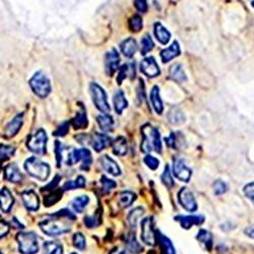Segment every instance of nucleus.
Masks as SVG:
<instances>
[{
	"label": "nucleus",
	"instance_id": "obj_28",
	"mask_svg": "<svg viewBox=\"0 0 254 254\" xmlns=\"http://www.w3.org/2000/svg\"><path fill=\"white\" fill-rule=\"evenodd\" d=\"M97 122L99 127L103 131H111L114 126L113 117L109 114H101L97 117Z\"/></svg>",
	"mask_w": 254,
	"mask_h": 254
},
{
	"label": "nucleus",
	"instance_id": "obj_5",
	"mask_svg": "<svg viewBox=\"0 0 254 254\" xmlns=\"http://www.w3.org/2000/svg\"><path fill=\"white\" fill-rule=\"evenodd\" d=\"M29 84L35 95L40 98H46L51 92L50 81L41 71L36 72L30 79Z\"/></svg>",
	"mask_w": 254,
	"mask_h": 254
},
{
	"label": "nucleus",
	"instance_id": "obj_47",
	"mask_svg": "<svg viewBox=\"0 0 254 254\" xmlns=\"http://www.w3.org/2000/svg\"><path fill=\"white\" fill-rule=\"evenodd\" d=\"M16 149L12 148L10 145H1V162L6 161L11 156L15 154Z\"/></svg>",
	"mask_w": 254,
	"mask_h": 254
},
{
	"label": "nucleus",
	"instance_id": "obj_9",
	"mask_svg": "<svg viewBox=\"0 0 254 254\" xmlns=\"http://www.w3.org/2000/svg\"><path fill=\"white\" fill-rule=\"evenodd\" d=\"M154 224L153 217L145 218L141 222V240L146 245L150 246H154L156 243Z\"/></svg>",
	"mask_w": 254,
	"mask_h": 254
},
{
	"label": "nucleus",
	"instance_id": "obj_45",
	"mask_svg": "<svg viewBox=\"0 0 254 254\" xmlns=\"http://www.w3.org/2000/svg\"><path fill=\"white\" fill-rule=\"evenodd\" d=\"M213 190H215L216 195H222L228 190V186L223 180H217L213 183Z\"/></svg>",
	"mask_w": 254,
	"mask_h": 254
},
{
	"label": "nucleus",
	"instance_id": "obj_31",
	"mask_svg": "<svg viewBox=\"0 0 254 254\" xmlns=\"http://www.w3.org/2000/svg\"><path fill=\"white\" fill-rule=\"evenodd\" d=\"M89 203H90V197L88 195H81L75 197L72 200L71 207L76 212H83Z\"/></svg>",
	"mask_w": 254,
	"mask_h": 254
},
{
	"label": "nucleus",
	"instance_id": "obj_23",
	"mask_svg": "<svg viewBox=\"0 0 254 254\" xmlns=\"http://www.w3.org/2000/svg\"><path fill=\"white\" fill-rule=\"evenodd\" d=\"M113 153L117 156H125L128 152L127 140L123 137L116 138L112 142Z\"/></svg>",
	"mask_w": 254,
	"mask_h": 254
},
{
	"label": "nucleus",
	"instance_id": "obj_25",
	"mask_svg": "<svg viewBox=\"0 0 254 254\" xmlns=\"http://www.w3.org/2000/svg\"><path fill=\"white\" fill-rule=\"evenodd\" d=\"M0 198H1V209L4 212H8L12 206L13 203H15V199H13V196L11 195L10 191L8 190V188L6 187H3L1 189V193H0Z\"/></svg>",
	"mask_w": 254,
	"mask_h": 254
},
{
	"label": "nucleus",
	"instance_id": "obj_22",
	"mask_svg": "<svg viewBox=\"0 0 254 254\" xmlns=\"http://www.w3.org/2000/svg\"><path fill=\"white\" fill-rule=\"evenodd\" d=\"M129 76L131 79L136 76V64H124L119 69V74L117 77V83L120 85L124 78Z\"/></svg>",
	"mask_w": 254,
	"mask_h": 254
},
{
	"label": "nucleus",
	"instance_id": "obj_10",
	"mask_svg": "<svg viewBox=\"0 0 254 254\" xmlns=\"http://www.w3.org/2000/svg\"><path fill=\"white\" fill-rule=\"evenodd\" d=\"M178 200L179 204L187 210L193 212L197 209V204L193 193L187 188V187H183L178 192Z\"/></svg>",
	"mask_w": 254,
	"mask_h": 254
},
{
	"label": "nucleus",
	"instance_id": "obj_54",
	"mask_svg": "<svg viewBox=\"0 0 254 254\" xmlns=\"http://www.w3.org/2000/svg\"><path fill=\"white\" fill-rule=\"evenodd\" d=\"M244 233H245L249 238L254 239V225H251V226H249V227H247V228L244 230Z\"/></svg>",
	"mask_w": 254,
	"mask_h": 254
},
{
	"label": "nucleus",
	"instance_id": "obj_8",
	"mask_svg": "<svg viewBox=\"0 0 254 254\" xmlns=\"http://www.w3.org/2000/svg\"><path fill=\"white\" fill-rule=\"evenodd\" d=\"M90 90H91V93H92V102H93V104H95L97 108L100 111L105 112V113L109 112L110 106L108 104V101H107V95H106L105 91L103 90V88H101L96 83H92L90 86Z\"/></svg>",
	"mask_w": 254,
	"mask_h": 254
},
{
	"label": "nucleus",
	"instance_id": "obj_21",
	"mask_svg": "<svg viewBox=\"0 0 254 254\" xmlns=\"http://www.w3.org/2000/svg\"><path fill=\"white\" fill-rule=\"evenodd\" d=\"M113 103H114V108H115V111L117 114H121L123 112V110L128 106V102L122 91H117L114 93Z\"/></svg>",
	"mask_w": 254,
	"mask_h": 254
},
{
	"label": "nucleus",
	"instance_id": "obj_32",
	"mask_svg": "<svg viewBox=\"0 0 254 254\" xmlns=\"http://www.w3.org/2000/svg\"><path fill=\"white\" fill-rule=\"evenodd\" d=\"M143 212H144V210H143V208H140V207H139V208H136L135 209H132V210L129 212V215H128V217H127V220H128V223H129V225L131 226L132 229H136V228H137L138 223H139V219L142 217Z\"/></svg>",
	"mask_w": 254,
	"mask_h": 254
},
{
	"label": "nucleus",
	"instance_id": "obj_38",
	"mask_svg": "<svg viewBox=\"0 0 254 254\" xmlns=\"http://www.w3.org/2000/svg\"><path fill=\"white\" fill-rule=\"evenodd\" d=\"M86 185V179L83 176H78L75 180H70L65 182L63 185V190H72L76 188H83Z\"/></svg>",
	"mask_w": 254,
	"mask_h": 254
},
{
	"label": "nucleus",
	"instance_id": "obj_4",
	"mask_svg": "<svg viewBox=\"0 0 254 254\" xmlns=\"http://www.w3.org/2000/svg\"><path fill=\"white\" fill-rule=\"evenodd\" d=\"M19 250L22 254H36L39 251L38 237L34 232L20 233L17 236Z\"/></svg>",
	"mask_w": 254,
	"mask_h": 254
},
{
	"label": "nucleus",
	"instance_id": "obj_51",
	"mask_svg": "<svg viewBox=\"0 0 254 254\" xmlns=\"http://www.w3.org/2000/svg\"><path fill=\"white\" fill-rule=\"evenodd\" d=\"M69 128V122H63V123H61V125L54 132H53V136H55V137H64L66 133H68Z\"/></svg>",
	"mask_w": 254,
	"mask_h": 254
},
{
	"label": "nucleus",
	"instance_id": "obj_11",
	"mask_svg": "<svg viewBox=\"0 0 254 254\" xmlns=\"http://www.w3.org/2000/svg\"><path fill=\"white\" fill-rule=\"evenodd\" d=\"M173 173L175 177L181 181L188 182L191 178L192 171L187 167L182 159H175L173 163Z\"/></svg>",
	"mask_w": 254,
	"mask_h": 254
},
{
	"label": "nucleus",
	"instance_id": "obj_30",
	"mask_svg": "<svg viewBox=\"0 0 254 254\" xmlns=\"http://www.w3.org/2000/svg\"><path fill=\"white\" fill-rule=\"evenodd\" d=\"M170 76L173 78L174 81H176L178 83H184L186 82V74L182 69V66L180 64H174L171 66L170 69Z\"/></svg>",
	"mask_w": 254,
	"mask_h": 254
},
{
	"label": "nucleus",
	"instance_id": "obj_34",
	"mask_svg": "<svg viewBox=\"0 0 254 254\" xmlns=\"http://www.w3.org/2000/svg\"><path fill=\"white\" fill-rule=\"evenodd\" d=\"M137 198V195L131 191H123L119 194V204L123 208H128Z\"/></svg>",
	"mask_w": 254,
	"mask_h": 254
},
{
	"label": "nucleus",
	"instance_id": "obj_48",
	"mask_svg": "<svg viewBox=\"0 0 254 254\" xmlns=\"http://www.w3.org/2000/svg\"><path fill=\"white\" fill-rule=\"evenodd\" d=\"M101 184L103 186L104 192H109L111 189H113V188H115V187H116V182L115 181H113L111 179H108L105 176H102Z\"/></svg>",
	"mask_w": 254,
	"mask_h": 254
},
{
	"label": "nucleus",
	"instance_id": "obj_39",
	"mask_svg": "<svg viewBox=\"0 0 254 254\" xmlns=\"http://www.w3.org/2000/svg\"><path fill=\"white\" fill-rule=\"evenodd\" d=\"M126 246L131 253H139L142 251V247L137 241L136 235L129 234L126 238Z\"/></svg>",
	"mask_w": 254,
	"mask_h": 254
},
{
	"label": "nucleus",
	"instance_id": "obj_37",
	"mask_svg": "<svg viewBox=\"0 0 254 254\" xmlns=\"http://www.w3.org/2000/svg\"><path fill=\"white\" fill-rule=\"evenodd\" d=\"M44 254H63V247L61 244L53 241L44 243Z\"/></svg>",
	"mask_w": 254,
	"mask_h": 254
},
{
	"label": "nucleus",
	"instance_id": "obj_29",
	"mask_svg": "<svg viewBox=\"0 0 254 254\" xmlns=\"http://www.w3.org/2000/svg\"><path fill=\"white\" fill-rule=\"evenodd\" d=\"M71 124L75 130L84 129L88 126V117L85 110H82L76 113V116L71 120Z\"/></svg>",
	"mask_w": 254,
	"mask_h": 254
},
{
	"label": "nucleus",
	"instance_id": "obj_55",
	"mask_svg": "<svg viewBox=\"0 0 254 254\" xmlns=\"http://www.w3.org/2000/svg\"><path fill=\"white\" fill-rule=\"evenodd\" d=\"M8 231H9V228H8L7 224L5 222L1 221V238H3L8 233Z\"/></svg>",
	"mask_w": 254,
	"mask_h": 254
},
{
	"label": "nucleus",
	"instance_id": "obj_24",
	"mask_svg": "<svg viewBox=\"0 0 254 254\" xmlns=\"http://www.w3.org/2000/svg\"><path fill=\"white\" fill-rule=\"evenodd\" d=\"M154 30H155L156 38L159 40L160 43L165 45L170 41L171 34L161 23H156Z\"/></svg>",
	"mask_w": 254,
	"mask_h": 254
},
{
	"label": "nucleus",
	"instance_id": "obj_27",
	"mask_svg": "<svg viewBox=\"0 0 254 254\" xmlns=\"http://www.w3.org/2000/svg\"><path fill=\"white\" fill-rule=\"evenodd\" d=\"M151 101H152L155 111L158 114H161L164 110V107H163L162 99H161V97H160V89L157 86L154 87L151 92Z\"/></svg>",
	"mask_w": 254,
	"mask_h": 254
},
{
	"label": "nucleus",
	"instance_id": "obj_7",
	"mask_svg": "<svg viewBox=\"0 0 254 254\" xmlns=\"http://www.w3.org/2000/svg\"><path fill=\"white\" fill-rule=\"evenodd\" d=\"M78 162H83L82 164V169L83 170H89L92 162V158L91 155V152L88 149H73L71 153L69 154V158H68V165H74Z\"/></svg>",
	"mask_w": 254,
	"mask_h": 254
},
{
	"label": "nucleus",
	"instance_id": "obj_26",
	"mask_svg": "<svg viewBox=\"0 0 254 254\" xmlns=\"http://www.w3.org/2000/svg\"><path fill=\"white\" fill-rule=\"evenodd\" d=\"M120 49H121L122 53L126 57H132L138 49L136 40L132 38L124 40V41L120 44Z\"/></svg>",
	"mask_w": 254,
	"mask_h": 254
},
{
	"label": "nucleus",
	"instance_id": "obj_3",
	"mask_svg": "<svg viewBox=\"0 0 254 254\" xmlns=\"http://www.w3.org/2000/svg\"><path fill=\"white\" fill-rule=\"evenodd\" d=\"M24 169L29 175L40 181L47 180L50 175V166L47 163L40 161L36 157H31L26 160Z\"/></svg>",
	"mask_w": 254,
	"mask_h": 254
},
{
	"label": "nucleus",
	"instance_id": "obj_18",
	"mask_svg": "<svg viewBox=\"0 0 254 254\" xmlns=\"http://www.w3.org/2000/svg\"><path fill=\"white\" fill-rule=\"evenodd\" d=\"M111 143V139L102 133H95L92 139V145L96 152H101Z\"/></svg>",
	"mask_w": 254,
	"mask_h": 254
},
{
	"label": "nucleus",
	"instance_id": "obj_58",
	"mask_svg": "<svg viewBox=\"0 0 254 254\" xmlns=\"http://www.w3.org/2000/svg\"><path fill=\"white\" fill-rule=\"evenodd\" d=\"M251 5H252V6H253V8H254V0H253L252 2H251Z\"/></svg>",
	"mask_w": 254,
	"mask_h": 254
},
{
	"label": "nucleus",
	"instance_id": "obj_1",
	"mask_svg": "<svg viewBox=\"0 0 254 254\" xmlns=\"http://www.w3.org/2000/svg\"><path fill=\"white\" fill-rule=\"evenodd\" d=\"M75 216L69 209H61L39 224L42 232L48 236H59L69 233L71 230V224L74 222Z\"/></svg>",
	"mask_w": 254,
	"mask_h": 254
},
{
	"label": "nucleus",
	"instance_id": "obj_33",
	"mask_svg": "<svg viewBox=\"0 0 254 254\" xmlns=\"http://www.w3.org/2000/svg\"><path fill=\"white\" fill-rule=\"evenodd\" d=\"M168 119L169 121L172 124H175V125H179L184 123L185 121V116L183 115L182 111L179 110L178 108H173L168 115Z\"/></svg>",
	"mask_w": 254,
	"mask_h": 254
},
{
	"label": "nucleus",
	"instance_id": "obj_15",
	"mask_svg": "<svg viewBox=\"0 0 254 254\" xmlns=\"http://www.w3.org/2000/svg\"><path fill=\"white\" fill-rule=\"evenodd\" d=\"M21 196H22L23 206L25 207L26 209L32 210V211L39 209V207H40L39 197L34 190H32V189L25 190L22 193Z\"/></svg>",
	"mask_w": 254,
	"mask_h": 254
},
{
	"label": "nucleus",
	"instance_id": "obj_20",
	"mask_svg": "<svg viewBox=\"0 0 254 254\" xmlns=\"http://www.w3.org/2000/svg\"><path fill=\"white\" fill-rule=\"evenodd\" d=\"M180 55V47L177 42H174L170 47L162 50L161 58L164 63H167Z\"/></svg>",
	"mask_w": 254,
	"mask_h": 254
},
{
	"label": "nucleus",
	"instance_id": "obj_50",
	"mask_svg": "<svg viewBox=\"0 0 254 254\" xmlns=\"http://www.w3.org/2000/svg\"><path fill=\"white\" fill-rule=\"evenodd\" d=\"M243 192L245 196L254 205V182L246 184L243 188Z\"/></svg>",
	"mask_w": 254,
	"mask_h": 254
},
{
	"label": "nucleus",
	"instance_id": "obj_14",
	"mask_svg": "<svg viewBox=\"0 0 254 254\" xmlns=\"http://www.w3.org/2000/svg\"><path fill=\"white\" fill-rule=\"evenodd\" d=\"M23 114L20 113L6 125L4 129V138L6 139H9L17 136L21 127L23 126Z\"/></svg>",
	"mask_w": 254,
	"mask_h": 254
},
{
	"label": "nucleus",
	"instance_id": "obj_12",
	"mask_svg": "<svg viewBox=\"0 0 254 254\" xmlns=\"http://www.w3.org/2000/svg\"><path fill=\"white\" fill-rule=\"evenodd\" d=\"M140 69L144 75L148 77H156L160 74L161 70L159 69V65L154 57H145L140 64Z\"/></svg>",
	"mask_w": 254,
	"mask_h": 254
},
{
	"label": "nucleus",
	"instance_id": "obj_42",
	"mask_svg": "<svg viewBox=\"0 0 254 254\" xmlns=\"http://www.w3.org/2000/svg\"><path fill=\"white\" fill-rule=\"evenodd\" d=\"M154 48V42L150 35H145L141 40V53L145 55L146 53L152 51Z\"/></svg>",
	"mask_w": 254,
	"mask_h": 254
},
{
	"label": "nucleus",
	"instance_id": "obj_56",
	"mask_svg": "<svg viewBox=\"0 0 254 254\" xmlns=\"http://www.w3.org/2000/svg\"><path fill=\"white\" fill-rule=\"evenodd\" d=\"M110 254H127L124 250H122V249H120V248H114L111 252H110Z\"/></svg>",
	"mask_w": 254,
	"mask_h": 254
},
{
	"label": "nucleus",
	"instance_id": "obj_49",
	"mask_svg": "<svg viewBox=\"0 0 254 254\" xmlns=\"http://www.w3.org/2000/svg\"><path fill=\"white\" fill-rule=\"evenodd\" d=\"M143 162L145 163V165L148 166L150 169L152 170H157L159 165H160V162L159 160L153 156H146L144 159H143Z\"/></svg>",
	"mask_w": 254,
	"mask_h": 254
},
{
	"label": "nucleus",
	"instance_id": "obj_43",
	"mask_svg": "<svg viewBox=\"0 0 254 254\" xmlns=\"http://www.w3.org/2000/svg\"><path fill=\"white\" fill-rule=\"evenodd\" d=\"M73 246L79 250H84L86 247V238L82 233H75L73 236Z\"/></svg>",
	"mask_w": 254,
	"mask_h": 254
},
{
	"label": "nucleus",
	"instance_id": "obj_44",
	"mask_svg": "<svg viewBox=\"0 0 254 254\" xmlns=\"http://www.w3.org/2000/svg\"><path fill=\"white\" fill-rule=\"evenodd\" d=\"M161 179H162V182L167 186V187H169V188H172V187L174 186V180L172 179V176H171V173H170V170H169V166L167 165L166 167H165V171H164V173L162 174V177H161Z\"/></svg>",
	"mask_w": 254,
	"mask_h": 254
},
{
	"label": "nucleus",
	"instance_id": "obj_2",
	"mask_svg": "<svg viewBox=\"0 0 254 254\" xmlns=\"http://www.w3.org/2000/svg\"><path fill=\"white\" fill-rule=\"evenodd\" d=\"M143 139L141 142V150L144 153H150L155 151L157 153H162V142L160 132L157 128L151 124H145L141 128Z\"/></svg>",
	"mask_w": 254,
	"mask_h": 254
},
{
	"label": "nucleus",
	"instance_id": "obj_41",
	"mask_svg": "<svg viewBox=\"0 0 254 254\" xmlns=\"http://www.w3.org/2000/svg\"><path fill=\"white\" fill-rule=\"evenodd\" d=\"M160 243L162 244V247L166 254H175V248H174L169 238H167L162 234H160Z\"/></svg>",
	"mask_w": 254,
	"mask_h": 254
},
{
	"label": "nucleus",
	"instance_id": "obj_40",
	"mask_svg": "<svg viewBox=\"0 0 254 254\" xmlns=\"http://www.w3.org/2000/svg\"><path fill=\"white\" fill-rule=\"evenodd\" d=\"M128 26H129L130 31H132V32H135V33L139 32L142 29V20H141V18L139 16H138V15L133 16L129 20V22H128Z\"/></svg>",
	"mask_w": 254,
	"mask_h": 254
},
{
	"label": "nucleus",
	"instance_id": "obj_16",
	"mask_svg": "<svg viewBox=\"0 0 254 254\" xmlns=\"http://www.w3.org/2000/svg\"><path fill=\"white\" fill-rule=\"evenodd\" d=\"M100 163L102 168L106 171L108 172L109 174L113 176H119L120 174H121V170H120L119 166L117 165V163L112 160L109 156L104 155L100 158Z\"/></svg>",
	"mask_w": 254,
	"mask_h": 254
},
{
	"label": "nucleus",
	"instance_id": "obj_59",
	"mask_svg": "<svg viewBox=\"0 0 254 254\" xmlns=\"http://www.w3.org/2000/svg\"><path fill=\"white\" fill-rule=\"evenodd\" d=\"M70 254H77V253H75V252H72V253H70Z\"/></svg>",
	"mask_w": 254,
	"mask_h": 254
},
{
	"label": "nucleus",
	"instance_id": "obj_17",
	"mask_svg": "<svg viewBox=\"0 0 254 254\" xmlns=\"http://www.w3.org/2000/svg\"><path fill=\"white\" fill-rule=\"evenodd\" d=\"M175 220L181 225L185 230L190 229L194 225H200L205 222L204 216H178Z\"/></svg>",
	"mask_w": 254,
	"mask_h": 254
},
{
	"label": "nucleus",
	"instance_id": "obj_52",
	"mask_svg": "<svg viewBox=\"0 0 254 254\" xmlns=\"http://www.w3.org/2000/svg\"><path fill=\"white\" fill-rule=\"evenodd\" d=\"M135 5L139 12H145L148 10V2H146V0H135Z\"/></svg>",
	"mask_w": 254,
	"mask_h": 254
},
{
	"label": "nucleus",
	"instance_id": "obj_53",
	"mask_svg": "<svg viewBox=\"0 0 254 254\" xmlns=\"http://www.w3.org/2000/svg\"><path fill=\"white\" fill-rule=\"evenodd\" d=\"M59 180H60V176H56L55 179H53V181H51V183H49L45 188H42V191H47V190H51V189H54L55 187L58 185L59 183Z\"/></svg>",
	"mask_w": 254,
	"mask_h": 254
},
{
	"label": "nucleus",
	"instance_id": "obj_36",
	"mask_svg": "<svg viewBox=\"0 0 254 254\" xmlns=\"http://www.w3.org/2000/svg\"><path fill=\"white\" fill-rule=\"evenodd\" d=\"M196 238H197L199 242H202L206 246V248L208 250L211 249V247H212V237H211V234L208 231L204 230V229L199 230Z\"/></svg>",
	"mask_w": 254,
	"mask_h": 254
},
{
	"label": "nucleus",
	"instance_id": "obj_13",
	"mask_svg": "<svg viewBox=\"0 0 254 254\" xmlns=\"http://www.w3.org/2000/svg\"><path fill=\"white\" fill-rule=\"evenodd\" d=\"M119 54L116 49H111L108 53L106 54L105 57V69H106V72L108 75H113L115 73V71L118 69V65H119Z\"/></svg>",
	"mask_w": 254,
	"mask_h": 254
},
{
	"label": "nucleus",
	"instance_id": "obj_19",
	"mask_svg": "<svg viewBox=\"0 0 254 254\" xmlns=\"http://www.w3.org/2000/svg\"><path fill=\"white\" fill-rule=\"evenodd\" d=\"M4 174H5L6 180H8L12 183H19L23 179L22 173L20 172V169H19L18 165L15 164V163L9 164L8 166L5 167Z\"/></svg>",
	"mask_w": 254,
	"mask_h": 254
},
{
	"label": "nucleus",
	"instance_id": "obj_35",
	"mask_svg": "<svg viewBox=\"0 0 254 254\" xmlns=\"http://www.w3.org/2000/svg\"><path fill=\"white\" fill-rule=\"evenodd\" d=\"M63 189V188H62ZM62 189H57V190H54L53 192H51L50 194L46 195L44 197V206L49 208L53 205L57 204L59 200L62 198Z\"/></svg>",
	"mask_w": 254,
	"mask_h": 254
},
{
	"label": "nucleus",
	"instance_id": "obj_60",
	"mask_svg": "<svg viewBox=\"0 0 254 254\" xmlns=\"http://www.w3.org/2000/svg\"><path fill=\"white\" fill-rule=\"evenodd\" d=\"M1 254H2V253H1Z\"/></svg>",
	"mask_w": 254,
	"mask_h": 254
},
{
	"label": "nucleus",
	"instance_id": "obj_6",
	"mask_svg": "<svg viewBox=\"0 0 254 254\" xmlns=\"http://www.w3.org/2000/svg\"><path fill=\"white\" fill-rule=\"evenodd\" d=\"M46 145H47V135L44 129H38L35 133L31 135L26 141L28 149L37 154V155H45L46 154Z\"/></svg>",
	"mask_w": 254,
	"mask_h": 254
},
{
	"label": "nucleus",
	"instance_id": "obj_46",
	"mask_svg": "<svg viewBox=\"0 0 254 254\" xmlns=\"http://www.w3.org/2000/svg\"><path fill=\"white\" fill-rule=\"evenodd\" d=\"M101 217L96 213L95 216H89L85 218V224L88 228H93V227H97L100 225Z\"/></svg>",
	"mask_w": 254,
	"mask_h": 254
},
{
	"label": "nucleus",
	"instance_id": "obj_57",
	"mask_svg": "<svg viewBox=\"0 0 254 254\" xmlns=\"http://www.w3.org/2000/svg\"><path fill=\"white\" fill-rule=\"evenodd\" d=\"M148 254H156V253H155V251H154V250H152V251H149V253H148Z\"/></svg>",
	"mask_w": 254,
	"mask_h": 254
}]
</instances>
